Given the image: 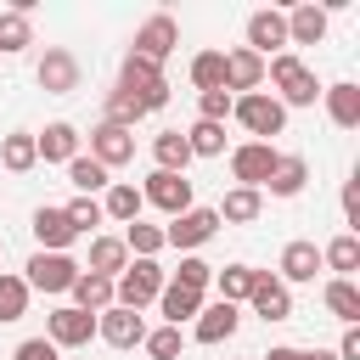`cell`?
Returning a JSON list of instances; mask_svg holds the SVG:
<instances>
[{"mask_svg": "<svg viewBox=\"0 0 360 360\" xmlns=\"http://www.w3.org/2000/svg\"><path fill=\"white\" fill-rule=\"evenodd\" d=\"M304 186H309V163H304L298 152H276V169H270L264 191H270V197H298Z\"/></svg>", "mask_w": 360, "mask_h": 360, "instance_id": "ffe728a7", "label": "cell"}, {"mask_svg": "<svg viewBox=\"0 0 360 360\" xmlns=\"http://www.w3.org/2000/svg\"><path fill=\"white\" fill-rule=\"evenodd\" d=\"M321 101H326V118H332L338 129H354V124H360V84H349V79H343V84H326Z\"/></svg>", "mask_w": 360, "mask_h": 360, "instance_id": "603a6c76", "label": "cell"}, {"mask_svg": "<svg viewBox=\"0 0 360 360\" xmlns=\"http://www.w3.org/2000/svg\"><path fill=\"white\" fill-rule=\"evenodd\" d=\"M253 281H259V270H253V264H225V270L214 276V287H219V304H242V298L253 292Z\"/></svg>", "mask_w": 360, "mask_h": 360, "instance_id": "1f68e13d", "label": "cell"}, {"mask_svg": "<svg viewBox=\"0 0 360 360\" xmlns=\"http://www.w3.org/2000/svg\"><path fill=\"white\" fill-rule=\"evenodd\" d=\"M264 79H270V84L281 90V96H276L281 107H315V96H321V84H315V73H309V68H304V62H298L292 51H281V56H270V62H264Z\"/></svg>", "mask_w": 360, "mask_h": 360, "instance_id": "7a4b0ae2", "label": "cell"}, {"mask_svg": "<svg viewBox=\"0 0 360 360\" xmlns=\"http://www.w3.org/2000/svg\"><path fill=\"white\" fill-rule=\"evenodd\" d=\"M90 158H96L107 174H112V169H124V163L135 158V129H124V124H107V118H101V124L90 129Z\"/></svg>", "mask_w": 360, "mask_h": 360, "instance_id": "ba28073f", "label": "cell"}, {"mask_svg": "<svg viewBox=\"0 0 360 360\" xmlns=\"http://www.w3.org/2000/svg\"><path fill=\"white\" fill-rule=\"evenodd\" d=\"M68 292H73V309H84V315L112 309V276H90V270H79V281H73Z\"/></svg>", "mask_w": 360, "mask_h": 360, "instance_id": "cb8c5ba5", "label": "cell"}, {"mask_svg": "<svg viewBox=\"0 0 360 360\" xmlns=\"http://www.w3.org/2000/svg\"><path fill=\"white\" fill-rule=\"evenodd\" d=\"M152 158H158V169H163V174H186L191 146H186V135H180V129H163V135L152 141Z\"/></svg>", "mask_w": 360, "mask_h": 360, "instance_id": "83f0119b", "label": "cell"}, {"mask_svg": "<svg viewBox=\"0 0 360 360\" xmlns=\"http://www.w3.org/2000/svg\"><path fill=\"white\" fill-rule=\"evenodd\" d=\"M163 281H169V270L158 264V259H129L118 276H112V304H124V309H146V304H158V292H163Z\"/></svg>", "mask_w": 360, "mask_h": 360, "instance_id": "6da1fadb", "label": "cell"}, {"mask_svg": "<svg viewBox=\"0 0 360 360\" xmlns=\"http://www.w3.org/2000/svg\"><path fill=\"white\" fill-rule=\"evenodd\" d=\"M354 214H360V186H354V180H349V186H343V219H349V225H354Z\"/></svg>", "mask_w": 360, "mask_h": 360, "instance_id": "7dc6e473", "label": "cell"}, {"mask_svg": "<svg viewBox=\"0 0 360 360\" xmlns=\"http://www.w3.org/2000/svg\"><path fill=\"white\" fill-rule=\"evenodd\" d=\"M309 360H338V354L332 349H309Z\"/></svg>", "mask_w": 360, "mask_h": 360, "instance_id": "681fc988", "label": "cell"}, {"mask_svg": "<svg viewBox=\"0 0 360 360\" xmlns=\"http://www.w3.org/2000/svg\"><path fill=\"white\" fill-rule=\"evenodd\" d=\"M264 360H309V349H292V343H276Z\"/></svg>", "mask_w": 360, "mask_h": 360, "instance_id": "c3c4849f", "label": "cell"}, {"mask_svg": "<svg viewBox=\"0 0 360 360\" xmlns=\"http://www.w3.org/2000/svg\"><path fill=\"white\" fill-rule=\"evenodd\" d=\"M326 39V6H292L287 11V45H321Z\"/></svg>", "mask_w": 360, "mask_h": 360, "instance_id": "7402d4cb", "label": "cell"}, {"mask_svg": "<svg viewBox=\"0 0 360 360\" xmlns=\"http://www.w3.org/2000/svg\"><path fill=\"white\" fill-rule=\"evenodd\" d=\"M0 163H6L11 174H28V169L39 163V152H34V135H28V129L6 135V141H0Z\"/></svg>", "mask_w": 360, "mask_h": 360, "instance_id": "836d02e7", "label": "cell"}, {"mask_svg": "<svg viewBox=\"0 0 360 360\" xmlns=\"http://www.w3.org/2000/svg\"><path fill=\"white\" fill-rule=\"evenodd\" d=\"M141 343H146L152 360H174V354H180V326H158V332H146Z\"/></svg>", "mask_w": 360, "mask_h": 360, "instance_id": "ee69618b", "label": "cell"}, {"mask_svg": "<svg viewBox=\"0 0 360 360\" xmlns=\"http://www.w3.org/2000/svg\"><path fill=\"white\" fill-rule=\"evenodd\" d=\"M321 264H332L343 281H349V270H360V236L354 231H343V236H332L326 248H321Z\"/></svg>", "mask_w": 360, "mask_h": 360, "instance_id": "4dcf8cb0", "label": "cell"}, {"mask_svg": "<svg viewBox=\"0 0 360 360\" xmlns=\"http://www.w3.org/2000/svg\"><path fill=\"white\" fill-rule=\"evenodd\" d=\"M141 202H152V208H163V214L174 219V214L191 208V180H186V174H163V169H152L146 186H141Z\"/></svg>", "mask_w": 360, "mask_h": 360, "instance_id": "8fae6325", "label": "cell"}, {"mask_svg": "<svg viewBox=\"0 0 360 360\" xmlns=\"http://www.w3.org/2000/svg\"><path fill=\"white\" fill-rule=\"evenodd\" d=\"M321 298H326V309H332V315H338L343 326H354V321H360V287H354V281H343V276H332Z\"/></svg>", "mask_w": 360, "mask_h": 360, "instance_id": "f546056e", "label": "cell"}, {"mask_svg": "<svg viewBox=\"0 0 360 360\" xmlns=\"http://www.w3.org/2000/svg\"><path fill=\"white\" fill-rule=\"evenodd\" d=\"M236 326H242V309L214 298V304H202V309H197V321H191V338H197V343H225Z\"/></svg>", "mask_w": 360, "mask_h": 360, "instance_id": "2e32d148", "label": "cell"}, {"mask_svg": "<svg viewBox=\"0 0 360 360\" xmlns=\"http://www.w3.org/2000/svg\"><path fill=\"white\" fill-rule=\"evenodd\" d=\"M79 270H84V264H73L68 253H34L22 281H28V292H68V287L79 281Z\"/></svg>", "mask_w": 360, "mask_h": 360, "instance_id": "52a82bcc", "label": "cell"}, {"mask_svg": "<svg viewBox=\"0 0 360 360\" xmlns=\"http://www.w3.org/2000/svg\"><path fill=\"white\" fill-rule=\"evenodd\" d=\"M34 45V28H28V17L11 6V11H0V56H11V51H28Z\"/></svg>", "mask_w": 360, "mask_h": 360, "instance_id": "8d00e7d4", "label": "cell"}, {"mask_svg": "<svg viewBox=\"0 0 360 360\" xmlns=\"http://www.w3.org/2000/svg\"><path fill=\"white\" fill-rule=\"evenodd\" d=\"M141 118H146V107H141L129 90H112V96H107V124H124V129H135Z\"/></svg>", "mask_w": 360, "mask_h": 360, "instance_id": "ab89813d", "label": "cell"}, {"mask_svg": "<svg viewBox=\"0 0 360 360\" xmlns=\"http://www.w3.org/2000/svg\"><path fill=\"white\" fill-rule=\"evenodd\" d=\"M129 264V248H124V236H90V276H118Z\"/></svg>", "mask_w": 360, "mask_h": 360, "instance_id": "4316f807", "label": "cell"}, {"mask_svg": "<svg viewBox=\"0 0 360 360\" xmlns=\"http://www.w3.org/2000/svg\"><path fill=\"white\" fill-rule=\"evenodd\" d=\"M28 315V281L0 270V321H22Z\"/></svg>", "mask_w": 360, "mask_h": 360, "instance_id": "f35d334b", "label": "cell"}, {"mask_svg": "<svg viewBox=\"0 0 360 360\" xmlns=\"http://www.w3.org/2000/svg\"><path fill=\"white\" fill-rule=\"evenodd\" d=\"M96 338H101V343H112V349H135V343L146 338V315H135V309L112 304V309H101V315H96Z\"/></svg>", "mask_w": 360, "mask_h": 360, "instance_id": "4fadbf2b", "label": "cell"}, {"mask_svg": "<svg viewBox=\"0 0 360 360\" xmlns=\"http://www.w3.org/2000/svg\"><path fill=\"white\" fill-rule=\"evenodd\" d=\"M79 141H84V135H79L68 118H56V124H45V129L34 135V152H39L45 163H73V158H79Z\"/></svg>", "mask_w": 360, "mask_h": 360, "instance_id": "e0dca14e", "label": "cell"}, {"mask_svg": "<svg viewBox=\"0 0 360 360\" xmlns=\"http://www.w3.org/2000/svg\"><path fill=\"white\" fill-rule=\"evenodd\" d=\"M338 360H360V326H343V338H338Z\"/></svg>", "mask_w": 360, "mask_h": 360, "instance_id": "bcb514c9", "label": "cell"}, {"mask_svg": "<svg viewBox=\"0 0 360 360\" xmlns=\"http://www.w3.org/2000/svg\"><path fill=\"white\" fill-rule=\"evenodd\" d=\"M259 84H264V56H253L248 45L225 51V90L231 96H253Z\"/></svg>", "mask_w": 360, "mask_h": 360, "instance_id": "9a60e30c", "label": "cell"}, {"mask_svg": "<svg viewBox=\"0 0 360 360\" xmlns=\"http://www.w3.org/2000/svg\"><path fill=\"white\" fill-rule=\"evenodd\" d=\"M11 360H62V349H56L51 338H22V343L11 349Z\"/></svg>", "mask_w": 360, "mask_h": 360, "instance_id": "f6af8a7d", "label": "cell"}, {"mask_svg": "<svg viewBox=\"0 0 360 360\" xmlns=\"http://www.w3.org/2000/svg\"><path fill=\"white\" fill-rule=\"evenodd\" d=\"M174 45H180V22H174L169 11H158V17H146V22L135 28V51H129V56H141V62L163 68V62L174 56Z\"/></svg>", "mask_w": 360, "mask_h": 360, "instance_id": "5b68a950", "label": "cell"}, {"mask_svg": "<svg viewBox=\"0 0 360 360\" xmlns=\"http://www.w3.org/2000/svg\"><path fill=\"white\" fill-rule=\"evenodd\" d=\"M62 214H68V225H73V231H79V236H84V231H96V225H101V219H107V214H101V202H96V197H73V202H68V208H62Z\"/></svg>", "mask_w": 360, "mask_h": 360, "instance_id": "60d3db41", "label": "cell"}, {"mask_svg": "<svg viewBox=\"0 0 360 360\" xmlns=\"http://www.w3.org/2000/svg\"><path fill=\"white\" fill-rule=\"evenodd\" d=\"M124 248H129V259H158L163 253V225H146V219L124 225Z\"/></svg>", "mask_w": 360, "mask_h": 360, "instance_id": "d590c367", "label": "cell"}, {"mask_svg": "<svg viewBox=\"0 0 360 360\" xmlns=\"http://www.w3.org/2000/svg\"><path fill=\"white\" fill-rule=\"evenodd\" d=\"M214 231H219V214H214V208H197V202H191L186 214H174V219L163 225V248H186V253H191V248H202V242H208Z\"/></svg>", "mask_w": 360, "mask_h": 360, "instance_id": "8992f818", "label": "cell"}, {"mask_svg": "<svg viewBox=\"0 0 360 360\" xmlns=\"http://www.w3.org/2000/svg\"><path fill=\"white\" fill-rule=\"evenodd\" d=\"M118 90H129L146 112H158V107L169 101V79H163V68H152V62H141V56H124V68H118Z\"/></svg>", "mask_w": 360, "mask_h": 360, "instance_id": "277c9868", "label": "cell"}, {"mask_svg": "<svg viewBox=\"0 0 360 360\" xmlns=\"http://www.w3.org/2000/svg\"><path fill=\"white\" fill-rule=\"evenodd\" d=\"M34 79L45 84V96H73V90H79V56L62 51V45H51V51L39 56V73H34Z\"/></svg>", "mask_w": 360, "mask_h": 360, "instance_id": "5bb4252c", "label": "cell"}, {"mask_svg": "<svg viewBox=\"0 0 360 360\" xmlns=\"http://www.w3.org/2000/svg\"><path fill=\"white\" fill-rule=\"evenodd\" d=\"M315 270H321V248L298 236V242L281 248V276H276V281H281V287H292V281H315Z\"/></svg>", "mask_w": 360, "mask_h": 360, "instance_id": "44dd1931", "label": "cell"}, {"mask_svg": "<svg viewBox=\"0 0 360 360\" xmlns=\"http://www.w3.org/2000/svg\"><path fill=\"white\" fill-rule=\"evenodd\" d=\"M259 208H264V197H259V191L231 186V191H225V202H219L214 214H219V219H231V225H253V219H259Z\"/></svg>", "mask_w": 360, "mask_h": 360, "instance_id": "f1b7e54d", "label": "cell"}, {"mask_svg": "<svg viewBox=\"0 0 360 360\" xmlns=\"http://www.w3.org/2000/svg\"><path fill=\"white\" fill-rule=\"evenodd\" d=\"M186 146H191V158H219L225 152V124H191L186 129Z\"/></svg>", "mask_w": 360, "mask_h": 360, "instance_id": "74e56055", "label": "cell"}, {"mask_svg": "<svg viewBox=\"0 0 360 360\" xmlns=\"http://www.w3.org/2000/svg\"><path fill=\"white\" fill-rule=\"evenodd\" d=\"M45 338H51L56 349H84V343L96 338V315H84V309L62 304V309H51V315H45Z\"/></svg>", "mask_w": 360, "mask_h": 360, "instance_id": "7c38bea8", "label": "cell"}, {"mask_svg": "<svg viewBox=\"0 0 360 360\" xmlns=\"http://www.w3.org/2000/svg\"><path fill=\"white\" fill-rule=\"evenodd\" d=\"M158 309H163V321H169V326H180V321H197V309H202V292H191V287H180V281H163V292H158Z\"/></svg>", "mask_w": 360, "mask_h": 360, "instance_id": "484cf974", "label": "cell"}, {"mask_svg": "<svg viewBox=\"0 0 360 360\" xmlns=\"http://www.w3.org/2000/svg\"><path fill=\"white\" fill-rule=\"evenodd\" d=\"M231 101H236L231 90H202V96H197V112H202V124H225V118H231Z\"/></svg>", "mask_w": 360, "mask_h": 360, "instance_id": "7bdbcfd3", "label": "cell"}, {"mask_svg": "<svg viewBox=\"0 0 360 360\" xmlns=\"http://www.w3.org/2000/svg\"><path fill=\"white\" fill-rule=\"evenodd\" d=\"M231 118L253 135V141H270V135H281L287 129V107L270 96V90H253V96H236L231 101Z\"/></svg>", "mask_w": 360, "mask_h": 360, "instance_id": "3957f363", "label": "cell"}, {"mask_svg": "<svg viewBox=\"0 0 360 360\" xmlns=\"http://www.w3.org/2000/svg\"><path fill=\"white\" fill-rule=\"evenodd\" d=\"M34 242H39V253H68L79 242V231L68 225L62 208H34Z\"/></svg>", "mask_w": 360, "mask_h": 360, "instance_id": "ac0fdd59", "label": "cell"}, {"mask_svg": "<svg viewBox=\"0 0 360 360\" xmlns=\"http://www.w3.org/2000/svg\"><path fill=\"white\" fill-rule=\"evenodd\" d=\"M248 51L253 56H281L287 51V11H270V6H259L253 17H248Z\"/></svg>", "mask_w": 360, "mask_h": 360, "instance_id": "30bf717a", "label": "cell"}, {"mask_svg": "<svg viewBox=\"0 0 360 360\" xmlns=\"http://www.w3.org/2000/svg\"><path fill=\"white\" fill-rule=\"evenodd\" d=\"M141 208H146V202H141V186H129V180H112V186H107V197H101V214H107V219H118V225H135V219H141Z\"/></svg>", "mask_w": 360, "mask_h": 360, "instance_id": "d4e9b609", "label": "cell"}, {"mask_svg": "<svg viewBox=\"0 0 360 360\" xmlns=\"http://www.w3.org/2000/svg\"><path fill=\"white\" fill-rule=\"evenodd\" d=\"M68 180L79 186V197H96V191H107V186H112V180H107V169H101L90 152H79V158L68 163Z\"/></svg>", "mask_w": 360, "mask_h": 360, "instance_id": "e575fe53", "label": "cell"}, {"mask_svg": "<svg viewBox=\"0 0 360 360\" xmlns=\"http://www.w3.org/2000/svg\"><path fill=\"white\" fill-rule=\"evenodd\" d=\"M270 169H276V146H270V141H242V146L231 152V174H236V186H248V191H264Z\"/></svg>", "mask_w": 360, "mask_h": 360, "instance_id": "9c48e42d", "label": "cell"}, {"mask_svg": "<svg viewBox=\"0 0 360 360\" xmlns=\"http://www.w3.org/2000/svg\"><path fill=\"white\" fill-rule=\"evenodd\" d=\"M191 84L202 90H225V51H197L191 56Z\"/></svg>", "mask_w": 360, "mask_h": 360, "instance_id": "d6a6232c", "label": "cell"}, {"mask_svg": "<svg viewBox=\"0 0 360 360\" xmlns=\"http://www.w3.org/2000/svg\"><path fill=\"white\" fill-rule=\"evenodd\" d=\"M248 304H253V315H264V321H287V315H292V292H287L270 270H259V281H253Z\"/></svg>", "mask_w": 360, "mask_h": 360, "instance_id": "d6986e66", "label": "cell"}, {"mask_svg": "<svg viewBox=\"0 0 360 360\" xmlns=\"http://www.w3.org/2000/svg\"><path fill=\"white\" fill-rule=\"evenodd\" d=\"M174 281H180V287H191V292H208L214 264H208V259H197V253H186V259H180V270H174Z\"/></svg>", "mask_w": 360, "mask_h": 360, "instance_id": "b9f144b4", "label": "cell"}]
</instances>
